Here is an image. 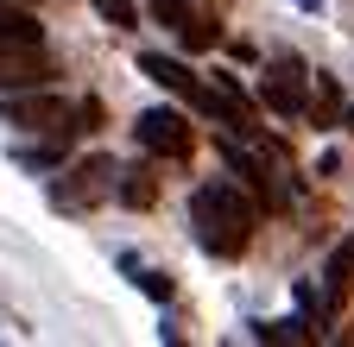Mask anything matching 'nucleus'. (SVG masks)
Here are the masks:
<instances>
[{
    "label": "nucleus",
    "mask_w": 354,
    "mask_h": 347,
    "mask_svg": "<svg viewBox=\"0 0 354 347\" xmlns=\"http://www.w3.org/2000/svg\"><path fill=\"white\" fill-rule=\"evenodd\" d=\"M190 228L196 240L215 252V259H234L253 246V228H259V202L241 177H209L190 190Z\"/></svg>",
    "instance_id": "obj_1"
},
{
    "label": "nucleus",
    "mask_w": 354,
    "mask_h": 347,
    "mask_svg": "<svg viewBox=\"0 0 354 347\" xmlns=\"http://www.w3.org/2000/svg\"><path fill=\"white\" fill-rule=\"evenodd\" d=\"M114 177H120V164L102 158V152L64 158L57 177H51V208H57V215H88V208H102V202L114 196Z\"/></svg>",
    "instance_id": "obj_2"
},
{
    "label": "nucleus",
    "mask_w": 354,
    "mask_h": 347,
    "mask_svg": "<svg viewBox=\"0 0 354 347\" xmlns=\"http://www.w3.org/2000/svg\"><path fill=\"white\" fill-rule=\"evenodd\" d=\"M152 19H158L190 57L221 45V0H152Z\"/></svg>",
    "instance_id": "obj_3"
},
{
    "label": "nucleus",
    "mask_w": 354,
    "mask_h": 347,
    "mask_svg": "<svg viewBox=\"0 0 354 347\" xmlns=\"http://www.w3.org/2000/svg\"><path fill=\"white\" fill-rule=\"evenodd\" d=\"M0 120L19 126V133H76V108L64 95H51V82L44 89H7L0 95Z\"/></svg>",
    "instance_id": "obj_4"
},
{
    "label": "nucleus",
    "mask_w": 354,
    "mask_h": 347,
    "mask_svg": "<svg viewBox=\"0 0 354 347\" xmlns=\"http://www.w3.org/2000/svg\"><path fill=\"white\" fill-rule=\"evenodd\" d=\"M133 133H140V146L152 158H165V164H184L196 152V126L177 114V108H146L140 120H133Z\"/></svg>",
    "instance_id": "obj_5"
},
{
    "label": "nucleus",
    "mask_w": 354,
    "mask_h": 347,
    "mask_svg": "<svg viewBox=\"0 0 354 347\" xmlns=\"http://www.w3.org/2000/svg\"><path fill=\"white\" fill-rule=\"evenodd\" d=\"M259 101L272 108L279 120H297L304 101H310V63L304 57H272L259 70Z\"/></svg>",
    "instance_id": "obj_6"
},
{
    "label": "nucleus",
    "mask_w": 354,
    "mask_h": 347,
    "mask_svg": "<svg viewBox=\"0 0 354 347\" xmlns=\"http://www.w3.org/2000/svg\"><path fill=\"white\" fill-rule=\"evenodd\" d=\"M140 76H152L165 95L190 101L196 114H209V120H215V89H209L203 76H190V63H184V57H165V51H140Z\"/></svg>",
    "instance_id": "obj_7"
},
{
    "label": "nucleus",
    "mask_w": 354,
    "mask_h": 347,
    "mask_svg": "<svg viewBox=\"0 0 354 347\" xmlns=\"http://www.w3.org/2000/svg\"><path fill=\"white\" fill-rule=\"evenodd\" d=\"M51 76H57V63L44 57V45L38 51H0V95L7 89H44Z\"/></svg>",
    "instance_id": "obj_8"
},
{
    "label": "nucleus",
    "mask_w": 354,
    "mask_h": 347,
    "mask_svg": "<svg viewBox=\"0 0 354 347\" xmlns=\"http://www.w3.org/2000/svg\"><path fill=\"white\" fill-rule=\"evenodd\" d=\"M348 290H354V234L329 252V266H323V310H317V322H329V316L342 310Z\"/></svg>",
    "instance_id": "obj_9"
},
{
    "label": "nucleus",
    "mask_w": 354,
    "mask_h": 347,
    "mask_svg": "<svg viewBox=\"0 0 354 347\" xmlns=\"http://www.w3.org/2000/svg\"><path fill=\"white\" fill-rule=\"evenodd\" d=\"M38 45H44L38 13H26L19 0H0V51H38Z\"/></svg>",
    "instance_id": "obj_10"
},
{
    "label": "nucleus",
    "mask_w": 354,
    "mask_h": 347,
    "mask_svg": "<svg viewBox=\"0 0 354 347\" xmlns=\"http://www.w3.org/2000/svg\"><path fill=\"white\" fill-rule=\"evenodd\" d=\"M64 158H70V133H38V146H13V164L32 177H51Z\"/></svg>",
    "instance_id": "obj_11"
},
{
    "label": "nucleus",
    "mask_w": 354,
    "mask_h": 347,
    "mask_svg": "<svg viewBox=\"0 0 354 347\" xmlns=\"http://www.w3.org/2000/svg\"><path fill=\"white\" fill-rule=\"evenodd\" d=\"M304 114L317 120V126H335L342 120V89H335V76H310V101Z\"/></svg>",
    "instance_id": "obj_12"
},
{
    "label": "nucleus",
    "mask_w": 354,
    "mask_h": 347,
    "mask_svg": "<svg viewBox=\"0 0 354 347\" xmlns=\"http://www.w3.org/2000/svg\"><path fill=\"white\" fill-rule=\"evenodd\" d=\"M114 196H120L127 208H152V202H158V177L133 164V170H120V177H114Z\"/></svg>",
    "instance_id": "obj_13"
},
{
    "label": "nucleus",
    "mask_w": 354,
    "mask_h": 347,
    "mask_svg": "<svg viewBox=\"0 0 354 347\" xmlns=\"http://www.w3.org/2000/svg\"><path fill=\"white\" fill-rule=\"evenodd\" d=\"M120 266H127V278H133V284H140V290H146L152 303H171V297H177V284H171V272H140V259H120Z\"/></svg>",
    "instance_id": "obj_14"
},
{
    "label": "nucleus",
    "mask_w": 354,
    "mask_h": 347,
    "mask_svg": "<svg viewBox=\"0 0 354 347\" xmlns=\"http://www.w3.org/2000/svg\"><path fill=\"white\" fill-rule=\"evenodd\" d=\"M88 7H95L108 26H120V32H127V26H140V7H133V0H88Z\"/></svg>",
    "instance_id": "obj_15"
},
{
    "label": "nucleus",
    "mask_w": 354,
    "mask_h": 347,
    "mask_svg": "<svg viewBox=\"0 0 354 347\" xmlns=\"http://www.w3.org/2000/svg\"><path fill=\"white\" fill-rule=\"evenodd\" d=\"M253 335H259V341H310V322H297V316H291V322H259Z\"/></svg>",
    "instance_id": "obj_16"
},
{
    "label": "nucleus",
    "mask_w": 354,
    "mask_h": 347,
    "mask_svg": "<svg viewBox=\"0 0 354 347\" xmlns=\"http://www.w3.org/2000/svg\"><path fill=\"white\" fill-rule=\"evenodd\" d=\"M291 7H304V13H323V0H291Z\"/></svg>",
    "instance_id": "obj_17"
},
{
    "label": "nucleus",
    "mask_w": 354,
    "mask_h": 347,
    "mask_svg": "<svg viewBox=\"0 0 354 347\" xmlns=\"http://www.w3.org/2000/svg\"><path fill=\"white\" fill-rule=\"evenodd\" d=\"M335 126H348V133H354V108H342V120H335Z\"/></svg>",
    "instance_id": "obj_18"
}]
</instances>
